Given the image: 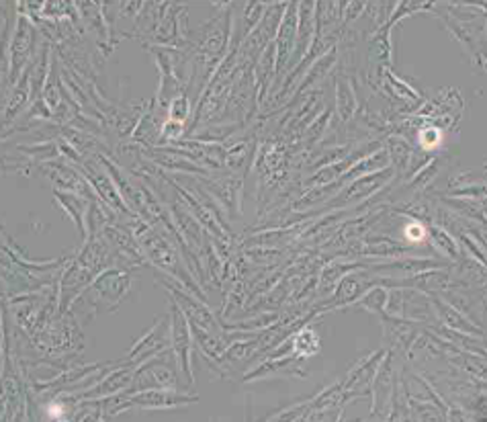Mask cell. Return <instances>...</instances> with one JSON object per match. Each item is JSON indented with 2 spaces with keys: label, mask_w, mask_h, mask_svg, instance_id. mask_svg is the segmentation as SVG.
I'll return each instance as SVG.
<instances>
[{
  "label": "cell",
  "mask_w": 487,
  "mask_h": 422,
  "mask_svg": "<svg viewBox=\"0 0 487 422\" xmlns=\"http://www.w3.org/2000/svg\"><path fill=\"white\" fill-rule=\"evenodd\" d=\"M405 236H407L409 240L418 242V240H422V238L426 236V230H424V226H422V224H418V221H412V224L405 228Z\"/></svg>",
  "instance_id": "cell-1"
}]
</instances>
